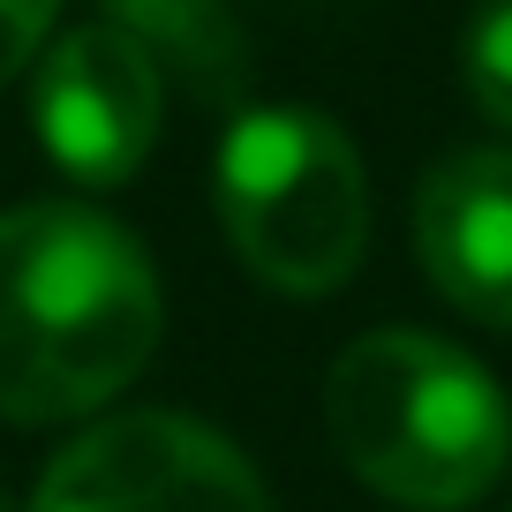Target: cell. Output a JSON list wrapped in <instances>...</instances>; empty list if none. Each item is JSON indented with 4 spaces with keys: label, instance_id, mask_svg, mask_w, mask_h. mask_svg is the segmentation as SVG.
<instances>
[{
    "label": "cell",
    "instance_id": "cell-1",
    "mask_svg": "<svg viewBox=\"0 0 512 512\" xmlns=\"http://www.w3.org/2000/svg\"><path fill=\"white\" fill-rule=\"evenodd\" d=\"M159 272L91 204L0 211V422H68L159 347Z\"/></svg>",
    "mask_w": 512,
    "mask_h": 512
},
{
    "label": "cell",
    "instance_id": "cell-2",
    "mask_svg": "<svg viewBox=\"0 0 512 512\" xmlns=\"http://www.w3.org/2000/svg\"><path fill=\"white\" fill-rule=\"evenodd\" d=\"M324 422L354 475L392 505L460 512L505 475L512 407L482 362L430 332H369L332 362Z\"/></svg>",
    "mask_w": 512,
    "mask_h": 512
},
{
    "label": "cell",
    "instance_id": "cell-3",
    "mask_svg": "<svg viewBox=\"0 0 512 512\" xmlns=\"http://www.w3.org/2000/svg\"><path fill=\"white\" fill-rule=\"evenodd\" d=\"M219 219L234 256L279 294H332L369 241V181L347 128L309 106H249L219 144Z\"/></svg>",
    "mask_w": 512,
    "mask_h": 512
},
{
    "label": "cell",
    "instance_id": "cell-4",
    "mask_svg": "<svg viewBox=\"0 0 512 512\" xmlns=\"http://www.w3.org/2000/svg\"><path fill=\"white\" fill-rule=\"evenodd\" d=\"M31 512H272V497L211 422L136 407L53 452Z\"/></svg>",
    "mask_w": 512,
    "mask_h": 512
},
{
    "label": "cell",
    "instance_id": "cell-5",
    "mask_svg": "<svg viewBox=\"0 0 512 512\" xmlns=\"http://www.w3.org/2000/svg\"><path fill=\"white\" fill-rule=\"evenodd\" d=\"M159 106L166 76L159 53L128 23H83L38 61L31 83V121L46 159L83 189H113L144 166V151L159 144Z\"/></svg>",
    "mask_w": 512,
    "mask_h": 512
},
{
    "label": "cell",
    "instance_id": "cell-6",
    "mask_svg": "<svg viewBox=\"0 0 512 512\" xmlns=\"http://www.w3.org/2000/svg\"><path fill=\"white\" fill-rule=\"evenodd\" d=\"M415 249L452 309L512 332V151H452L422 174Z\"/></svg>",
    "mask_w": 512,
    "mask_h": 512
},
{
    "label": "cell",
    "instance_id": "cell-7",
    "mask_svg": "<svg viewBox=\"0 0 512 512\" xmlns=\"http://www.w3.org/2000/svg\"><path fill=\"white\" fill-rule=\"evenodd\" d=\"M113 8H121L113 23H128L151 53L166 46L174 61H189L211 91L241 83V46H234V23H226L219 0H113Z\"/></svg>",
    "mask_w": 512,
    "mask_h": 512
},
{
    "label": "cell",
    "instance_id": "cell-8",
    "mask_svg": "<svg viewBox=\"0 0 512 512\" xmlns=\"http://www.w3.org/2000/svg\"><path fill=\"white\" fill-rule=\"evenodd\" d=\"M460 68H467V98L497 128H512V0H482V16L467 23Z\"/></svg>",
    "mask_w": 512,
    "mask_h": 512
},
{
    "label": "cell",
    "instance_id": "cell-9",
    "mask_svg": "<svg viewBox=\"0 0 512 512\" xmlns=\"http://www.w3.org/2000/svg\"><path fill=\"white\" fill-rule=\"evenodd\" d=\"M53 16H61V0H0V83L31 68V53L46 46Z\"/></svg>",
    "mask_w": 512,
    "mask_h": 512
},
{
    "label": "cell",
    "instance_id": "cell-10",
    "mask_svg": "<svg viewBox=\"0 0 512 512\" xmlns=\"http://www.w3.org/2000/svg\"><path fill=\"white\" fill-rule=\"evenodd\" d=\"M0 512H8V505H0Z\"/></svg>",
    "mask_w": 512,
    "mask_h": 512
}]
</instances>
